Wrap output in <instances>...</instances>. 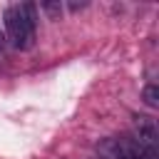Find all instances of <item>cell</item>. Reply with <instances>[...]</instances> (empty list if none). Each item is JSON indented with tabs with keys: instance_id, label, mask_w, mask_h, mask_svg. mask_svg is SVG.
<instances>
[{
	"instance_id": "cell-2",
	"label": "cell",
	"mask_w": 159,
	"mask_h": 159,
	"mask_svg": "<svg viewBox=\"0 0 159 159\" xmlns=\"http://www.w3.org/2000/svg\"><path fill=\"white\" fill-rule=\"evenodd\" d=\"M142 97H144V102L149 107H159V89H157V84H147Z\"/></svg>"
},
{
	"instance_id": "cell-4",
	"label": "cell",
	"mask_w": 159,
	"mask_h": 159,
	"mask_svg": "<svg viewBox=\"0 0 159 159\" xmlns=\"http://www.w3.org/2000/svg\"><path fill=\"white\" fill-rule=\"evenodd\" d=\"M5 40H7V37H5V35H2V32H0V57H2V55H5Z\"/></svg>"
},
{
	"instance_id": "cell-5",
	"label": "cell",
	"mask_w": 159,
	"mask_h": 159,
	"mask_svg": "<svg viewBox=\"0 0 159 159\" xmlns=\"http://www.w3.org/2000/svg\"><path fill=\"white\" fill-rule=\"evenodd\" d=\"M84 5H87V2H70V7H72V10H80V7H84Z\"/></svg>"
},
{
	"instance_id": "cell-3",
	"label": "cell",
	"mask_w": 159,
	"mask_h": 159,
	"mask_svg": "<svg viewBox=\"0 0 159 159\" xmlns=\"http://www.w3.org/2000/svg\"><path fill=\"white\" fill-rule=\"evenodd\" d=\"M42 10H45V12H50V15L55 17V15H60V12H62V2H42Z\"/></svg>"
},
{
	"instance_id": "cell-1",
	"label": "cell",
	"mask_w": 159,
	"mask_h": 159,
	"mask_svg": "<svg viewBox=\"0 0 159 159\" xmlns=\"http://www.w3.org/2000/svg\"><path fill=\"white\" fill-rule=\"evenodd\" d=\"M5 37L15 50H30L35 45V5L15 2L5 7Z\"/></svg>"
}]
</instances>
